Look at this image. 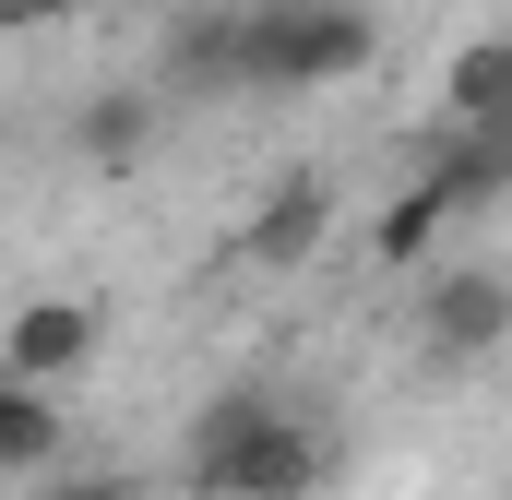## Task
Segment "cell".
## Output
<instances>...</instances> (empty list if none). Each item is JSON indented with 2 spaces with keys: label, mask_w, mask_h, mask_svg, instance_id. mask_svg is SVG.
<instances>
[{
  "label": "cell",
  "mask_w": 512,
  "mask_h": 500,
  "mask_svg": "<svg viewBox=\"0 0 512 500\" xmlns=\"http://www.w3.org/2000/svg\"><path fill=\"white\" fill-rule=\"evenodd\" d=\"M382 60L370 0H251V96H322Z\"/></svg>",
  "instance_id": "1"
},
{
  "label": "cell",
  "mask_w": 512,
  "mask_h": 500,
  "mask_svg": "<svg viewBox=\"0 0 512 500\" xmlns=\"http://www.w3.org/2000/svg\"><path fill=\"white\" fill-rule=\"evenodd\" d=\"M512 346V274L501 262H441L417 286V358L429 370H477Z\"/></svg>",
  "instance_id": "2"
},
{
  "label": "cell",
  "mask_w": 512,
  "mask_h": 500,
  "mask_svg": "<svg viewBox=\"0 0 512 500\" xmlns=\"http://www.w3.org/2000/svg\"><path fill=\"white\" fill-rule=\"evenodd\" d=\"M108 358V298H72V286H36V298H12V322H0V381H72Z\"/></svg>",
  "instance_id": "3"
},
{
  "label": "cell",
  "mask_w": 512,
  "mask_h": 500,
  "mask_svg": "<svg viewBox=\"0 0 512 500\" xmlns=\"http://www.w3.org/2000/svg\"><path fill=\"white\" fill-rule=\"evenodd\" d=\"M322 477H334V441H322L310 417H286V405H274L251 441L227 453V477H215L203 500H322Z\"/></svg>",
  "instance_id": "4"
},
{
  "label": "cell",
  "mask_w": 512,
  "mask_h": 500,
  "mask_svg": "<svg viewBox=\"0 0 512 500\" xmlns=\"http://www.w3.org/2000/svg\"><path fill=\"white\" fill-rule=\"evenodd\" d=\"M155 131H167V84H96V96L72 108V155H84L96 179H131V167L155 155Z\"/></svg>",
  "instance_id": "5"
},
{
  "label": "cell",
  "mask_w": 512,
  "mask_h": 500,
  "mask_svg": "<svg viewBox=\"0 0 512 500\" xmlns=\"http://www.w3.org/2000/svg\"><path fill=\"white\" fill-rule=\"evenodd\" d=\"M155 84H167V96H251V12H191V24H167Z\"/></svg>",
  "instance_id": "6"
},
{
  "label": "cell",
  "mask_w": 512,
  "mask_h": 500,
  "mask_svg": "<svg viewBox=\"0 0 512 500\" xmlns=\"http://www.w3.org/2000/svg\"><path fill=\"white\" fill-rule=\"evenodd\" d=\"M465 215H477V203H465V179H453V167H441V155H429V167H417V179H405V191H393L382 215H370V250H382V262H429V250L453 239V227H465Z\"/></svg>",
  "instance_id": "7"
},
{
  "label": "cell",
  "mask_w": 512,
  "mask_h": 500,
  "mask_svg": "<svg viewBox=\"0 0 512 500\" xmlns=\"http://www.w3.org/2000/svg\"><path fill=\"white\" fill-rule=\"evenodd\" d=\"M322 239H334V191H322V179H274V191H262V215L239 227V262L298 274V262H322Z\"/></svg>",
  "instance_id": "8"
},
{
  "label": "cell",
  "mask_w": 512,
  "mask_h": 500,
  "mask_svg": "<svg viewBox=\"0 0 512 500\" xmlns=\"http://www.w3.org/2000/svg\"><path fill=\"white\" fill-rule=\"evenodd\" d=\"M60 465H72V405H60V381H0V477L36 489V477H60Z\"/></svg>",
  "instance_id": "9"
},
{
  "label": "cell",
  "mask_w": 512,
  "mask_h": 500,
  "mask_svg": "<svg viewBox=\"0 0 512 500\" xmlns=\"http://www.w3.org/2000/svg\"><path fill=\"white\" fill-rule=\"evenodd\" d=\"M501 108H512V24H489V36H465L441 60V120L477 131V120H501Z\"/></svg>",
  "instance_id": "10"
},
{
  "label": "cell",
  "mask_w": 512,
  "mask_h": 500,
  "mask_svg": "<svg viewBox=\"0 0 512 500\" xmlns=\"http://www.w3.org/2000/svg\"><path fill=\"white\" fill-rule=\"evenodd\" d=\"M262 417H274V393H262V381H227V393H215V405L191 417V500H203L215 477H227V453L251 441Z\"/></svg>",
  "instance_id": "11"
},
{
  "label": "cell",
  "mask_w": 512,
  "mask_h": 500,
  "mask_svg": "<svg viewBox=\"0 0 512 500\" xmlns=\"http://www.w3.org/2000/svg\"><path fill=\"white\" fill-rule=\"evenodd\" d=\"M24 500H143V477H120V465H108V477H96V465H60V477H36Z\"/></svg>",
  "instance_id": "12"
},
{
  "label": "cell",
  "mask_w": 512,
  "mask_h": 500,
  "mask_svg": "<svg viewBox=\"0 0 512 500\" xmlns=\"http://www.w3.org/2000/svg\"><path fill=\"white\" fill-rule=\"evenodd\" d=\"M48 24H72V0H0V36H48Z\"/></svg>",
  "instance_id": "13"
}]
</instances>
